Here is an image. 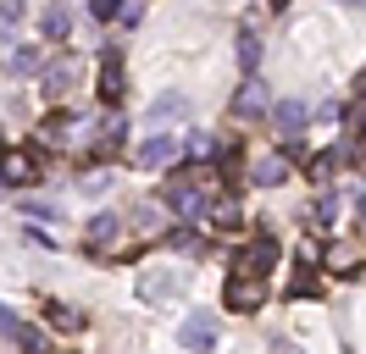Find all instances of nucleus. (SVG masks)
Listing matches in <instances>:
<instances>
[{
    "instance_id": "f257e3e1",
    "label": "nucleus",
    "mask_w": 366,
    "mask_h": 354,
    "mask_svg": "<svg viewBox=\"0 0 366 354\" xmlns=\"http://www.w3.org/2000/svg\"><path fill=\"white\" fill-rule=\"evenodd\" d=\"M211 188H217V172H211V166H189V172H178L172 183H167V194H161V199H167L178 216H200Z\"/></svg>"
},
{
    "instance_id": "f03ea898",
    "label": "nucleus",
    "mask_w": 366,
    "mask_h": 354,
    "mask_svg": "<svg viewBox=\"0 0 366 354\" xmlns=\"http://www.w3.org/2000/svg\"><path fill=\"white\" fill-rule=\"evenodd\" d=\"M366 266V243L361 238H333L322 249V271H333V277H355Z\"/></svg>"
},
{
    "instance_id": "7ed1b4c3",
    "label": "nucleus",
    "mask_w": 366,
    "mask_h": 354,
    "mask_svg": "<svg viewBox=\"0 0 366 354\" xmlns=\"http://www.w3.org/2000/svg\"><path fill=\"white\" fill-rule=\"evenodd\" d=\"M0 177H6L11 188H28V183H39V155L28 150V144L6 150V155H0Z\"/></svg>"
},
{
    "instance_id": "20e7f679",
    "label": "nucleus",
    "mask_w": 366,
    "mask_h": 354,
    "mask_svg": "<svg viewBox=\"0 0 366 354\" xmlns=\"http://www.w3.org/2000/svg\"><path fill=\"white\" fill-rule=\"evenodd\" d=\"M272 261H277V238H272V233H261V238H255L250 249L239 255V266H233V277H250V283H261V271H267Z\"/></svg>"
},
{
    "instance_id": "39448f33",
    "label": "nucleus",
    "mask_w": 366,
    "mask_h": 354,
    "mask_svg": "<svg viewBox=\"0 0 366 354\" xmlns=\"http://www.w3.org/2000/svg\"><path fill=\"white\" fill-rule=\"evenodd\" d=\"M267 305V283H250V277H228V310L250 315V310Z\"/></svg>"
},
{
    "instance_id": "423d86ee",
    "label": "nucleus",
    "mask_w": 366,
    "mask_h": 354,
    "mask_svg": "<svg viewBox=\"0 0 366 354\" xmlns=\"http://www.w3.org/2000/svg\"><path fill=\"white\" fill-rule=\"evenodd\" d=\"M183 155V138H144L139 144V166H172Z\"/></svg>"
},
{
    "instance_id": "0eeeda50",
    "label": "nucleus",
    "mask_w": 366,
    "mask_h": 354,
    "mask_svg": "<svg viewBox=\"0 0 366 354\" xmlns=\"http://www.w3.org/2000/svg\"><path fill=\"white\" fill-rule=\"evenodd\" d=\"M100 100H106V106L122 100V56H117V50L100 56Z\"/></svg>"
},
{
    "instance_id": "6e6552de",
    "label": "nucleus",
    "mask_w": 366,
    "mask_h": 354,
    "mask_svg": "<svg viewBox=\"0 0 366 354\" xmlns=\"http://www.w3.org/2000/svg\"><path fill=\"white\" fill-rule=\"evenodd\" d=\"M217 343V315H183V349H211Z\"/></svg>"
},
{
    "instance_id": "1a4fd4ad",
    "label": "nucleus",
    "mask_w": 366,
    "mask_h": 354,
    "mask_svg": "<svg viewBox=\"0 0 366 354\" xmlns=\"http://www.w3.org/2000/svg\"><path fill=\"white\" fill-rule=\"evenodd\" d=\"M250 183H261V188H277V183H289V155H261L250 166Z\"/></svg>"
},
{
    "instance_id": "9d476101",
    "label": "nucleus",
    "mask_w": 366,
    "mask_h": 354,
    "mask_svg": "<svg viewBox=\"0 0 366 354\" xmlns=\"http://www.w3.org/2000/svg\"><path fill=\"white\" fill-rule=\"evenodd\" d=\"M305 116H311V106H305V100H277V106H272V128L300 133V128H305Z\"/></svg>"
},
{
    "instance_id": "9b49d317",
    "label": "nucleus",
    "mask_w": 366,
    "mask_h": 354,
    "mask_svg": "<svg viewBox=\"0 0 366 354\" xmlns=\"http://www.w3.org/2000/svg\"><path fill=\"white\" fill-rule=\"evenodd\" d=\"M178 116H189V100H183V94H161L156 106L144 111V122H150V128H156V122H178Z\"/></svg>"
},
{
    "instance_id": "f8f14e48",
    "label": "nucleus",
    "mask_w": 366,
    "mask_h": 354,
    "mask_svg": "<svg viewBox=\"0 0 366 354\" xmlns=\"http://www.w3.org/2000/svg\"><path fill=\"white\" fill-rule=\"evenodd\" d=\"M117 227H122L117 216H94L89 221V249H112V243H117Z\"/></svg>"
},
{
    "instance_id": "ddd939ff",
    "label": "nucleus",
    "mask_w": 366,
    "mask_h": 354,
    "mask_svg": "<svg viewBox=\"0 0 366 354\" xmlns=\"http://www.w3.org/2000/svg\"><path fill=\"white\" fill-rule=\"evenodd\" d=\"M72 84H78V66H72V61H61V66H50V72H45V94H67Z\"/></svg>"
},
{
    "instance_id": "4468645a",
    "label": "nucleus",
    "mask_w": 366,
    "mask_h": 354,
    "mask_svg": "<svg viewBox=\"0 0 366 354\" xmlns=\"http://www.w3.org/2000/svg\"><path fill=\"white\" fill-rule=\"evenodd\" d=\"M50 327H61V332H84V315L72 305H50Z\"/></svg>"
},
{
    "instance_id": "2eb2a0df",
    "label": "nucleus",
    "mask_w": 366,
    "mask_h": 354,
    "mask_svg": "<svg viewBox=\"0 0 366 354\" xmlns=\"http://www.w3.org/2000/svg\"><path fill=\"white\" fill-rule=\"evenodd\" d=\"M45 39H67V11H45Z\"/></svg>"
},
{
    "instance_id": "dca6fc26",
    "label": "nucleus",
    "mask_w": 366,
    "mask_h": 354,
    "mask_svg": "<svg viewBox=\"0 0 366 354\" xmlns=\"http://www.w3.org/2000/svg\"><path fill=\"white\" fill-rule=\"evenodd\" d=\"M34 66H39V50H17V56L6 61V72H17V78H23V72H34Z\"/></svg>"
},
{
    "instance_id": "f3484780",
    "label": "nucleus",
    "mask_w": 366,
    "mask_h": 354,
    "mask_svg": "<svg viewBox=\"0 0 366 354\" xmlns=\"http://www.w3.org/2000/svg\"><path fill=\"white\" fill-rule=\"evenodd\" d=\"M239 61H244V66H255V61H261V44H255V34H250V28L239 34Z\"/></svg>"
},
{
    "instance_id": "a211bd4d",
    "label": "nucleus",
    "mask_w": 366,
    "mask_h": 354,
    "mask_svg": "<svg viewBox=\"0 0 366 354\" xmlns=\"http://www.w3.org/2000/svg\"><path fill=\"white\" fill-rule=\"evenodd\" d=\"M261 106H267V100H261V84H244V94H239V111H244V116H255Z\"/></svg>"
},
{
    "instance_id": "6ab92c4d",
    "label": "nucleus",
    "mask_w": 366,
    "mask_h": 354,
    "mask_svg": "<svg viewBox=\"0 0 366 354\" xmlns=\"http://www.w3.org/2000/svg\"><path fill=\"white\" fill-rule=\"evenodd\" d=\"M117 138H122V116H117V111H112V116H106V122H100V144H106V150H112Z\"/></svg>"
},
{
    "instance_id": "aec40b11",
    "label": "nucleus",
    "mask_w": 366,
    "mask_h": 354,
    "mask_svg": "<svg viewBox=\"0 0 366 354\" xmlns=\"http://www.w3.org/2000/svg\"><path fill=\"white\" fill-rule=\"evenodd\" d=\"M117 6H122V0H89V17L94 22H117Z\"/></svg>"
},
{
    "instance_id": "412c9836",
    "label": "nucleus",
    "mask_w": 366,
    "mask_h": 354,
    "mask_svg": "<svg viewBox=\"0 0 366 354\" xmlns=\"http://www.w3.org/2000/svg\"><path fill=\"white\" fill-rule=\"evenodd\" d=\"M211 221H217V227H222V233H228L233 221H239V205H233V199H228V205H217V211H211Z\"/></svg>"
},
{
    "instance_id": "4be33fe9",
    "label": "nucleus",
    "mask_w": 366,
    "mask_h": 354,
    "mask_svg": "<svg viewBox=\"0 0 366 354\" xmlns=\"http://www.w3.org/2000/svg\"><path fill=\"white\" fill-rule=\"evenodd\" d=\"M311 293H317V283H311V277H305V271H300L295 283H289V299H311Z\"/></svg>"
},
{
    "instance_id": "5701e85b",
    "label": "nucleus",
    "mask_w": 366,
    "mask_h": 354,
    "mask_svg": "<svg viewBox=\"0 0 366 354\" xmlns=\"http://www.w3.org/2000/svg\"><path fill=\"white\" fill-rule=\"evenodd\" d=\"M106 188H112V177H106V172H89V177H84V194H106Z\"/></svg>"
},
{
    "instance_id": "b1692460",
    "label": "nucleus",
    "mask_w": 366,
    "mask_h": 354,
    "mask_svg": "<svg viewBox=\"0 0 366 354\" xmlns=\"http://www.w3.org/2000/svg\"><path fill=\"white\" fill-rule=\"evenodd\" d=\"M189 155H211V133H189V144H183Z\"/></svg>"
},
{
    "instance_id": "393cba45",
    "label": "nucleus",
    "mask_w": 366,
    "mask_h": 354,
    "mask_svg": "<svg viewBox=\"0 0 366 354\" xmlns=\"http://www.w3.org/2000/svg\"><path fill=\"white\" fill-rule=\"evenodd\" d=\"M117 22H122V28H139V6H128V0H122V6H117Z\"/></svg>"
},
{
    "instance_id": "a878e982",
    "label": "nucleus",
    "mask_w": 366,
    "mask_h": 354,
    "mask_svg": "<svg viewBox=\"0 0 366 354\" xmlns=\"http://www.w3.org/2000/svg\"><path fill=\"white\" fill-rule=\"evenodd\" d=\"M17 22V6H0V28H11Z\"/></svg>"
},
{
    "instance_id": "bb28decb",
    "label": "nucleus",
    "mask_w": 366,
    "mask_h": 354,
    "mask_svg": "<svg viewBox=\"0 0 366 354\" xmlns=\"http://www.w3.org/2000/svg\"><path fill=\"white\" fill-rule=\"evenodd\" d=\"M361 133H366V122H361Z\"/></svg>"
}]
</instances>
